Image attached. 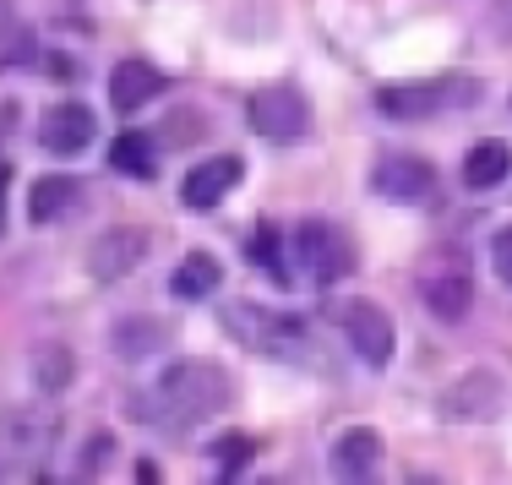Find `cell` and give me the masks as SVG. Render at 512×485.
Wrapping results in <instances>:
<instances>
[{
	"label": "cell",
	"mask_w": 512,
	"mask_h": 485,
	"mask_svg": "<svg viewBox=\"0 0 512 485\" xmlns=\"http://www.w3.org/2000/svg\"><path fill=\"white\" fill-rule=\"evenodd\" d=\"M229 398H235V387H229L224 366H213V360H175V366L158 371L142 393H131L126 409L153 436H186V431H197L202 420L224 415Z\"/></svg>",
	"instance_id": "1"
},
{
	"label": "cell",
	"mask_w": 512,
	"mask_h": 485,
	"mask_svg": "<svg viewBox=\"0 0 512 485\" xmlns=\"http://www.w3.org/2000/svg\"><path fill=\"white\" fill-rule=\"evenodd\" d=\"M224 322H229V333H235L240 344L256 349V355H273V360H306V349H311L306 322H295L289 311L256 306V300H235V306H224Z\"/></svg>",
	"instance_id": "2"
},
{
	"label": "cell",
	"mask_w": 512,
	"mask_h": 485,
	"mask_svg": "<svg viewBox=\"0 0 512 485\" xmlns=\"http://www.w3.org/2000/svg\"><path fill=\"white\" fill-rule=\"evenodd\" d=\"M480 104V82L463 77V71H442L431 82H409V88H382L376 93V109L393 120H431L447 115V109H469Z\"/></svg>",
	"instance_id": "3"
},
{
	"label": "cell",
	"mask_w": 512,
	"mask_h": 485,
	"mask_svg": "<svg viewBox=\"0 0 512 485\" xmlns=\"http://www.w3.org/2000/svg\"><path fill=\"white\" fill-rule=\"evenodd\" d=\"M289 257H295V268L311 278V284H338V278L355 273V251H349L344 229L327 224V218H306V224H295V235H289Z\"/></svg>",
	"instance_id": "4"
},
{
	"label": "cell",
	"mask_w": 512,
	"mask_h": 485,
	"mask_svg": "<svg viewBox=\"0 0 512 485\" xmlns=\"http://www.w3.org/2000/svg\"><path fill=\"white\" fill-rule=\"evenodd\" d=\"M420 300H425L431 317L463 322V317H469V306H474V273L463 268L453 251H436V257L420 268Z\"/></svg>",
	"instance_id": "5"
},
{
	"label": "cell",
	"mask_w": 512,
	"mask_h": 485,
	"mask_svg": "<svg viewBox=\"0 0 512 485\" xmlns=\"http://www.w3.org/2000/svg\"><path fill=\"white\" fill-rule=\"evenodd\" d=\"M246 120L256 137L267 142H300L311 126V109L300 99V88H289V82H278V88H256L246 99Z\"/></svg>",
	"instance_id": "6"
},
{
	"label": "cell",
	"mask_w": 512,
	"mask_h": 485,
	"mask_svg": "<svg viewBox=\"0 0 512 485\" xmlns=\"http://www.w3.org/2000/svg\"><path fill=\"white\" fill-rule=\"evenodd\" d=\"M338 327H344V338H349V349L365 360L371 371H382L387 360H393V322H387V311L382 306H371V300H349V306H338L333 311Z\"/></svg>",
	"instance_id": "7"
},
{
	"label": "cell",
	"mask_w": 512,
	"mask_h": 485,
	"mask_svg": "<svg viewBox=\"0 0 512 485\" xmlns=\"http://www.w3.org/2000/svg\"><path fill=\"white\" fill-rule=\"evenodd\" d=\"M235 186H240V159L235 153H218V159L197 164L186 180H180V202H186L191 213H213Z\"/></svg>",
	"instance_id": "8"
},
{
	"label": "cell",
	"mask_w": 512,
	"mask_h": 485,
	"mask_svg": "<svg viewBox=\"0 0 512 485\" xmlns=\"http://www.w3.org/2000/svg\"><path fill=\"white\" fill-rule=\"evenodd\" d=\"M371 186L382 191V197H398V202H425L436 191V164L414 159V153H387V159L376 164Z\"/></svg>",
	"instance_id": "9"
},
{
	"label": "cell",
	"mask_w": 512,
	"mask_h": 485,
	"mask_svg": "<svg viewBox=\"0 0 512 485\" xmlns=\"http://www.w3.org/2000/svg\"><path fill=\"white\" fill-rule=\"evenodd\" d=\"M142 251H148V235L142 229H109V235L93 240V251H88V273L99 278V284H120L131 268L142 262Z\"/></svg>",
	"instance_id": "10"
},
{
	"label": "cell",
	"mask_w": 512,
	"mask_h": 485,
	"mask_svg": "<svg viewBox=\"0 0 512 485\" xmlns=\"http://www.w3.org/2000/svg\"><path fill=\"white\" fill-rule=\"evenodd\" d=\"M93 115L82 104H55L50 115L39 120V148L44 153H55V159H77L82 148L93 142Z\"/></svg>",
	"instance_id": "11"
},
{
	"label": "cell",
	"mask_w": 512,
	"mask_h": 485,
	"mask_svg": "<svg viewBox=\"0 0 512 485\" xmlns=\"http://www.w3.org/2000/svg\"><path fill=\"white\" fill-rule=\"evenodd\" d=\"M158 93H164V71L148 66V60H120L115 77H109V104H115L120 115H137V109L153 104Z\"/></svg>",
	"instance_id": "12"
},
{
	"label": "cell",
	"mask_w": 512,
	"mask_h": 485,
	"mask_svg": "<svg viewBox=\"0 0 512 485\" xmlns=\"http://www.w3.org/2000/svg\"><path fill=\"white\" fill-rule=\"evenodd\" d=\"M376 464H382V442H376V431H344L333 442V475L338 480H371Z\"/></svg>",
	"instance_id": "13"
},
{
	"label": "cell",
	"mask_w": 512,
	"mask_h": 485,
	"mask_svg": "<svg viewBox=\"0 0 512 485\" xmlns=\"http://www.w3.org/2000/svg\"><path fill=\"white\" fill-rule=\"evenodd\" d=\"M71 208H82V186L71 175H39L28 191V218L33 224H55V218H66Z\"/></svg>",
	"instance_id": "14"
},
{
	"label": "cell",
	"mask_w": 512,
	"mask_h": 485,
	"mask_svg": "<svg viewBox=\"0 0 512 485\" xmlns=\"http://www.w3.org/2000/svg\"><path fill=\"white\" fill-rule=\"evenodd\" d=\"M512 175V148L507 142H474L469 148V159H463V186L469 191H491V186H502V180Z\"/></svg>",
	"instance_id": "15"
},
{
	"label": "cell",
	"mask_w": 512,
	"mask_h": 485,
	"mask_svg": "<svg viewBox=\"0 0 512 485\" xmlns=\"http://www.w3.org/2000/svg\"><path fill=\"white\" fill-rule=\"evenodd\" d=\"M218 278H224V268H218L213 251H186L180 268H175V278H169V289H175L180 300H207L218 289Z\"/></svg>",
	"instance_id": "16"
},
{
	"label": "cell",
	"mask_w": 512,
	"mask_h": 485,
	"mask_svg": "<svg viewBox=\"0 0 512 485\" xmlns=\"http://www.w3.org/2000/svg\"><path fill=\"white\" fill-rule=\"evenodd\" d=\"M109 164H115V175L153 180V175H158V148H153V137H142V131H126V137H115V148H109Z\"/></svg>",
	"instance_id": "17"
},
{
	"label": "cell",
	"mask_w": 512,
	"mask_h": 485,
	"mask_svg": "<svg viewBox=\"0 0 512 485\" xmlns=\"http://www.w3.org/2000/svg\"><path fill=\"white\" fill-rule=\"evenodd\" d=\"M33 377H39L44 393H60V387L71 382V355L60 344H44L39 355H33Z\"/></svg>",
	"instance_id": "18"
},
{
	"label": "cell",
	"mask_w": 512,
	"mask_h": 485,
	"mask_svg": "<svg viewBox=\"0 0 512 485\" xmlns=\"http://www.w3.org/2000/svg\"><path fill=\"white\" fill-rule=\"evenodd\" d=\"M158 338H164L158 322H120L115 327V355L137 360V355H148V349H158Z\"/></svg>",
	"instance_id": "19"
},
{
	"label": "cell",
	"mask_w": 512,
	"mask_h": 485,
	"mask_svg": "<svg viewBox=\"0 0 512 485\" xmlns=\"http://www.w3.org/2000/svg\"><path fill=\"white\" fill-rule=\"evenodd\" d=\"M246 262H251V268H262V273H273V278H284V273H289V268H284V257H278V235H273L267 224L246 240Z\"/></svg>",
	"instance_id": "20"
},
{
	"label": "cell",
	"mask_w": 512,
	"mask_h": 485,
	"mask_svg": "<svg viewBox=\"0 0 512 485\" xmlns=\"http://www.w3.org/2000/svg\"><path fill=\"white\" fill-rule=\"evenodd\" d=\"M491 268H496V278L512 289V224L496 229V240H491Z\"/></svg>",
	"instance_id": "21"
},
{
	"label": "cell",
	"mask_w": 512,
	"mask_h": 485,
	"mask_svg": "<svg viewBox=\"0 0 512 485\" xmlns=\"http://www.w3.org/2000/svg\"><path fill=\"white\" fill-rule=\"evenodd\" d=\"M11 33V0H0V39Z\"/></svg>",
	"instance_id": "22"
},
{
	"label": "cell",
	"mask_w": 512,
	"mask_h": 485,
	"mask_svg": "<svg viewBox=\"0 0 512 485\" xmlns=\"http://www.w3.org/2000/svg\"><path fill=\"white\" fill-rule=\"evenodd\" d=\"M6 175H11V169L0 164V186H6ZM0 229H6V202H0Z\"/></svg>",
	"instance_id": "23"
},
{
	"label": "cell",
	"mask_w": 512,
	"mask_h": 485,
	"mask_svg": "<svg viewBox=\"0 0 512 485\" xmlns=\"http://www.w3.org/2000/svg\"><path fill=\"white\" fill-rule=\"evenodd\" d=\"M6 131H11V120H6V109H0V142H6ZM0 164H6V159H0Z\"/></svg>",
	"instance_id": "24"
}]
</instances>
